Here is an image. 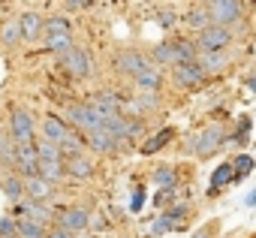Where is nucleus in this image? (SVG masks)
<instances>
[{
  "label": "nucleus",
  "mask_w": 256,
  "mask_h": 238,
  "mask_svg": "<svg viewBox=\"0 0 256 238\" xmlns=\"http://www.w3.org/2000/svg\"><path fill=\"white\" fill-rule=\"evenodd\" d=\"M46 46H48L52 52H60V54L72 48V36H70V22H66V18L54 16V18H48V22H46Z\"/></svg>",
  "instance_id": "1"
},
{
  "label": "nucleus",
  "mask_w": 256,
  "mask_h": 238,
  "mask_svg": "<svg viewBox=\"0 0 256 238\" xmlns=\"http://www.w3.org/2000/svg\"><path fill=\"white\" fill-rule=\"evenodd\" d=\"M154 58H157L160 64H175V66H181V64H193V60H196V48H193L190 42H163V46L154 48Z\"/></svg>",
  "instance_id": "2"
},
{
  "label": "nucleus",
  "mask_w": 256,
  "mask_h": 238,
  "mask_svg": "<svg viewBox=\"0 0 256 238\" xmlns=\"http://www.w3.org/2000/svg\"><path fill=\"white\" fill-rule=\"evenodd\" d=\"M208 16H211V24L223 28V24H229V22H238V18H241V6H238V4H232V0H217V4H211V6H208Z\"/></svg>",
  "instance_id": "3"
},
{
  "label": "nucleus",
  "mask_w": 256,
  "mask_h": 238,
  "mask_svg": "<svg viewBox=\"0 0 256 238\" xmlns=\"http://www.w3.org/2000/svg\"><path fill=\"white\" fill-rule=\"evenodd\" d=\"M60 64H64L66 72H72V76H78V78L90 72V54H88L84 48H70V52H64Z\"/></svg>",
  "instance_id": "4"
},
{
  "label": "nucleus",
  "mask_w": 256,
  "mask_h": 238,
  "mask_svg": "<svg viewBox=\"0 0 256 238\" xmlns=\"http://www.w3.org/2000/svg\"><path fill=\"white\" fill-rule=\"evenodd\" d=\"M229 40H232V34H229L226 28H217V24H211V28H205V30L199 34L202 52H220V48H226Z\"/></svg>",
  "instance_id": "5"
},
{
  "label": "nucleus",
  "mask_w": 256,
  "mask_h": 238,
  "mask_svg": "<svg viewBox=\"0 0 256 238\" xmlns=\"http://www.w3.org/2000/svg\"><path fill=\"white\" fill-rule=\"evenodd\" d=\"M118 70H120V72H130V76H142V72H148V70H154V66H151L148 58H142L139 52H120V54H118Z\"/></svg>",
  "instance_id": "6"
},
{
  "label": "nucleus",
  "mask_w": 256,
  "mask_h": 238,
  "mask_svg": "<svg viewBox=\"0 0 256 238\" xmlns=\"http://www.w3.org/2000/svg\"><path fill=\"white\" fill-rule=\"evenodd\" d=\"M12 136H16V142L18 145H30V139H34V124H30V114L28 112H12Z\"/></svg>",
  "instance_id": "7"
},
{
  "label": "nucleus",
  "mask_w": 256,
  "mask_h": 238,
  "mask_svg": "<svg viewBox=\"0 0 256 238\" xmlns=\"http://www.w3.org/2000/svg\"><path fill=\"white\" fill-rule=\"evenodd\" d=\"M12 157L18 160V166H22V172L28 175V178H34V175H40V160H36V148L34 145H16V151H12Z\"/></svg>",
  "instance_id": "8"
},
{
  "label": "nucleus",
  "mask_w": 256,
  "mask_h": 238,
  "mask_svg": "<svg viewBox=\"0 0 256 238\" xmlns=\"http://www.w3.org/2000/svg\"><path fill=\"white\" fill-rule=\"evenodd\" d=\"M202 66L193 60V64H181V66H175V82L181 84V88H193V84H199L202 82Z\"/></svg>",
  "instance_id": "9"
},
{
  "label": "nucleus",
  "mask_w": 256,
  "mask_h": 238,
  "mask_svg": "<svg viewBox=\"0 0 256 238\" xmlns=\"http://www.w3.org/2000/svg\"><path fill=\"white\" fill-rule=\"evenodd\" d=\"M220 142H223V130H220V127H208V130L202 133V139L193 142V151H196V154H211Z\"/></svg>",
  "instance_id": "10"
},
{
  "label": "nucleus",
  "mask_w": 256,
  "mask_h": 238,
  "mask_svg": "<svg viewBox=\"0 0 256 238\" xmlns=\"http://www.w3.org/2000/svg\"><path fill=\"white\" fill-rule=\"evenodd\" d=\"M88 226V214L82 211V208H70V211H64L60 214V229L64 232H78V229H84Z\"/></svg>",
  "instance_id": "11"
},
{
  "label": "nucleus",
  "mask_w": 256,
  "mask_h": 238,
  "mask_svg": "<svg viewBox=\"0 0 256 238\" xmlns=\"http://www.w3.org/2000/svg\"><path fill=\"white\" fill-rule=\"evenodd\" d=\"M18 30H22V40H36V34L42 30V18L36 12H24L18 22Z\"/></svg>",
  "instance_id": "12"
},
{
  "label": "nucleus",
  "mask_w": 256,
  "mask_h": 238,
  "mask_svg": "<svg viewBox=\"0 0 256 238\" xmlns=\"http://www.w3.org/2000/svg\"><path fill=\"white\" fill-rule=\"evenodd\" d=\"M66 172L76 175V178H88V175L94 172V166H90V160H88L84 154H72V157L66 160Z\"/></svg>",
  "instance_id": "13"
},
{
  "label": "nucleus",
  "mask_w": 256,
  "mask_h": 238,
  "mask_svg": "<svg viewBox=\"0 0 256 238\" xmlns=\"http://www.w3.org/2000/svg\"><path fill=\"white\" fill-rule=\"evenodd\" d=\"M88 142H90V148H96V151H102V154H106V151H114V145H118V139H114L108 130H94Z\"/></svg>",
  "instance_id": "14"
},
{
  "label": "nucleus",
  "mask_w": 256,
  "mask_h": 238,
  "mask_svg": "<svg viewBox=\"0 0 256 238\" xmlns=\"http://www.w3.org/2000/svg\"><path fill=\"white\" fill-rule=\"evenodd\" d=\"M229 181H235L232 166H229V163H220V166L214 169V175H211V190H208V193H217V187H223V184H229Z\"/></svg>",
  "instance_id": "15"
},
{
  "label": "nucleus",
  "mask_w": 256,
  "mask_h": 238,
  "mask_svg": "<svg viewBox=\"0 0 256 238\" xmlns=\"http://www.w3.org/2000/svg\"><path fill=\"white\" fill-rule=\"evenodd\" d=\"M24 190L34 196V199H46L48 193H52V184L46 181V178H40V175H34V178H28V184H24Z\"/></svg>",
  "instance_id": "16"
},
{
  "label": "nucleus",
  "mask_w": 256,
  "mask_h": 238,
  "mask_svg": "<svg viewBox=\"0 0 256 238\" xmlns=\"http://www.w3.org/2000/svg\"><path fill=\"white\" fill-rule=\"evenodd\" d=\"M169 139H172V130L166 127V130H160L157 136H151V139H148V142L142 145V154H157V151H160V148H163V145H166Z\"/></svg>",
  "instance_id": "17"
},
{
  "label": "nucleus",
  "mask_w": 256,
  "mask_h": 238,
  "mask_svg": "<svg viewBox=\"0 0 256 238\" xmlns=\"http://www.w3.org/2000/svg\"><path fill=\"white\" fill-rule=\"evenodd\" d=\"M223 64H226V54H223V52H205L199 66H202V72H205V70H220Z\"/></svg>",
  "instance_id": "18"
},
{
  "label": "nucleus",
  "mask_w": 256,
  "mask_h": 238,
  "mask_svg": "<svg viewBox=\"0 0 256 238\" xmlns=\"http://www.w3.org/2000/svg\"><path fill=\"white\" fill-rule=\"evenodd\" d=\"M187 22H190V28H199V30L211 28V16H208V10H190Z\"/></svg>",
  "instance_id": "19"
},
{
  "label": "nucleus",
  "mask_w": 256,
  "mask_h": 238,
  "mask_svg": "<svg viewBox=\"0 0 256 238\" xmlns=\"http://www.w3.org/2000/svg\"><path fill=\"white\" fill-rule=\"evenodd\" d=\"M136 82H139V88H142V90H157V88H160V76H157L154 70H148V72L136 76Z\"/></svg>",
  "instance_id": "20"
},
{
  "label": "nucleus",
  "mask_w": 256,
  "mask_h": 238,
  "mask_svg": "<svg viewBox=\"0 0 256 238\" xmlns=\"http://www.w3.org/2000/svg\"><path fill=\"white\" fill-rule=\"evenodd\" d=\"M154 181H157L163 190H172V187H175V172H172L169 166H160L157 175H154Z\"/></svg>",
  "instance_id": "21"
},
{
  "label": "nucleus",
  "mask_w": 256,
  "mask_h": 238,
  "mask_svg": "<svg viewBox=\"0 0 256 238\" xmlns=\"http://www.w3.org/2000/svg\"><path fill=\"white\" fill-rule=\"evenodd\" d=\"M250 169H253V157L241 154V157L235 160V166H232V175H235V178H244V175H250Z\"/></svg>",
  "instance_id": "22"
},
{
  "label": "nucleus",
  "mask_w": 256,
  "mask_h": 238,
  "mask_svg": "<svg viewBox=\"0 0 256 238\" xmlns=\"http://www.w3.org/2000/svg\"><path fill=\"white\" fill-rule=\"evenodd\" d=\"M22 190H24V187H22V181H18V178H6V181H4V193H6V196L18 199V196H22Z\"/></svg>",
  "instance_id": "23"
},
{
  "label": "nucleus",
  "mask_w": 256,
  "mask_h": 238,
  "mask_svg": "<svg viewBox=\"0 0 256 238\" xmlns=\"http://www.w3.org/2000/svg\"><path fill=\"white\" fill-rule=\"evenodd\" d=\"M0 36H4V42H18L22 40V30H18V24H6Z\"/></svg>",
  "instance_id": "24"
},
{
  "label": "nucleus",
  "mask_w": 256,
  "mask_h": 238,
  "mask_svg": "<svg viewBox=\"0 0 256 238\" xmlns=\"http://www.w3.org/2000/svg\"><path fill=\"white\" fill-rule=\"evenodd\" d=\"M16 235V220H0V238H12Z\"/></svg>",
  "instance_id": "25"
},
{
  "label": "nucleus",
  "mask_w": 256,
  "mask_h": 238,
  "mask_svg": "<svg viewBox=\"0 0 256 238\" xmlns=\"http://www.w3.org/2000/svg\"><path fill=\"white\" fill-rule=\"evenodd\" d=\"M247 130H250V121L244 118V121H241V127H238V136H235V142H247Z\"/></svg>",
  "instance_id": "26"
},
{
  "label": "nucleus",
  "mask_w": 256,
  "mask_h": 238,
  "mask_svg": "<svg viewBox=\"0 0 256 238\" xmlns=\"http://www.w3.org/2000/svg\"><path fill=\"white\" fill-rule=\"evenodd\" d=\"M142 202H145V193H142V190H136V193H133V211H139V208H142Z\"/></svg>",
  "instance_id": "27"
},
{
  "label": "nucleus",
  "mask_w": 256,
  "mask_h": 238,
  "mask_svg": "<svg viewBox=\"0 0 256 238\" xmlns=\"http://www.w3.org/2000/svg\"><path fill=\"white\" fill-rule=\"evenodd\" d=\"M160 22H163V24H172V22H175V12H163Z\"/></svg>",
  "instance_id": "28"
},
{
  "label": "nucleus",
  "mask_w": 256,
  "mask_h": 238,
  "mask_svg": "<svg viewBox=\"0 0 256 238\" xmlns=\"http://www.w3.org/2000/svg\"><path fill=\"white\" fill-rule=\"evenodd\" d=\"M48 238H72V235H70V232H64V229H58V232H52Z\"/></svg>",
  "instance_id": "29"
},
{
  "label": "nucleus",
  "mask_w": 256,
  "mask_h": 238,
  "mask_svg": "<svg viewBox=\"0 0 256 238\" xmlns=\"http://www.w3.org/2000/svg\"><path fill=\"white\" fill-rule=\"evenodd\" d=\"M247 202H250V205H256V190H253V193L247 196Z\"/></svg>",
  "instance_id": "30"
},
{
  "label": "nucleus",
  "mask_w": 256,
  "mask_h": 238,
  "mask_svg": "<svg viewBox=\"0 0 256 238\" xmlns=\"http://www.w3.org/2000/svg\"><path fill=\"white\" fill-rule=\"evenodd\" d=\"M199 238H205V235H199Z\"/></svg>",
  "instance_id": "31"
},
{
  "label": "nucleus",
  "mask_w": 256,
  "mask_h": 238,
  "mask_svg": "<svg viewBox=\"0 0 256 238\" xmlns=\"http://www.w3.org/2000/svg\"><path fill=\"white\" fill-rule=\"evenodd\" d=\"M40 238H42V235H40Z\"/></svg>",
  "instance_id": "32"
}]
</instances>
